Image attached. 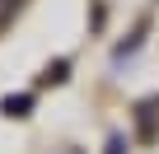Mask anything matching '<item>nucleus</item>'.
Segmentation results:
<instances>
[{
	"label": "nucleus",
	"instance_id": "obj_1",
	"mask_svg": "<svg viewBox=\"0 0 159 154\" xmlns=\"http://www.w3.org/2000/svg\"><path fill=\"white\" fill-rule=\"evenodd\" d=\"M14 10H19V0H0V24H5V19H10Z\"/></svg>",
	"mask_w": 159,
	"mask_h": 154
}]
</instances>
